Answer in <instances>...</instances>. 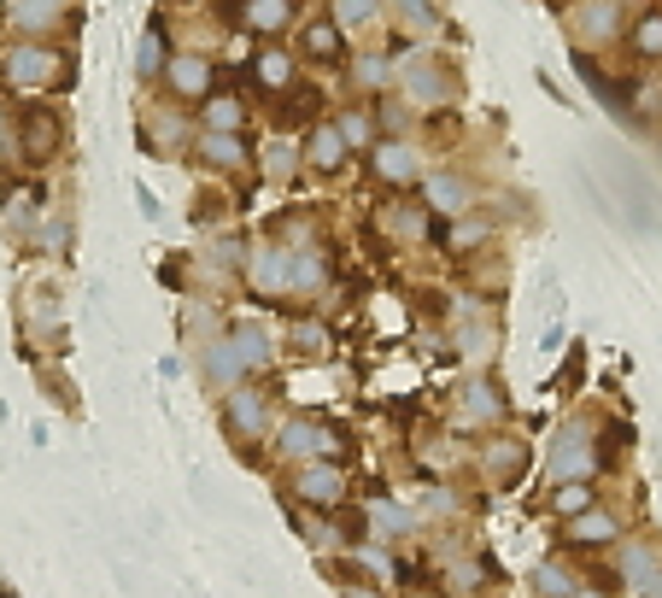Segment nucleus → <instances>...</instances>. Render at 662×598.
Masks as SVG:
<instances>
[{
  "instance_id": "nucleus-1",
  "label": "nucleus",
  "mask_w": 662,
  "mask_h": 598,
  "mask_svg": "<svg viewBox=\"0 0 662 598\" xmlns=\"http://www.w3.org/2000/svg\"><path fill=\"white\" fill-rule=\"evenodd\" d=\"M0 77L12 89H65L71 82V53L53 48V41H12L7 59H0Z\"/></svg>"
},
{
  "instance_id": "nucleus-2",
  "label": "nucleus",
  "mask_w": 662,
  "mask_h": 598,
  "mask_svg": "<svg viewBox=\"0 0 662 598\" xmlns=\"http://www.w3.org/2000/svg\"><path fill=\"white\" fill-rule=\"evenodd\" d=\"M399 82H405V94L417 100V107H446V100H458V71H451L446 59H428V53L399 65Z\"/></svg>"
},
{
  "instance_id": "nucleus-3",
  "label": "nucleus",
  "mask_w": 662,
  "mask_h": 598,
  "mask_svg": "<svg viewBox=\"0 0 662 598\" xmlns=\"http://www.w3.org/2000/svg\"><path fill=\"white\" fill-rule=\"evenodd\" d=\"M569 36L581 41V48H610V41L622 36V7H615V0H574Z\"/></svg>"
},
{
  "instance_id": "nucleus-4",
  "label": "nucleus",
  "mask_w": 662,
  "mask_h": 598,
  "mask_svg": "<svg viewBox=\"0 0 662 598\" xmlns=\"http://www.w3.org/2000/svg\"><path fill=\"white\" fill-rule=\"evenodd\" d=\"M164 89H171L176 100H205V94L217 89L212 53H176L171 65H164Z\"/></svg>"
},
{
  "instance_id": "nucleus-5",
  "label": "nucleus",
  "mask_w": 662,
  "mask_h": 598,
  "mask_svg": "<svg viewBox=\"0 0 662 598\" xmlns=\"http://www.w3.org/2000/svg\"><path fill=\"white\" fill-rule=\"evenodd\" d=\"M335 428H328L323 417H294L282 428V452L287 458H299V464H312V458H328V452H335Z\"/></svg>"
},
{
  "instance_id": "nucleus-6",
  "label": "nucleus",
  "mask_w": 662,
  "mask_h": 598,
  "mask_svg": "<svg viewBox=\"0 0 662 598\" xmlns=\"http://www.w3.org/2000/svg\"><path fill=\"white\" fill-rule=\"evenodd\" d=\"M223 423H230V435L246 446V440H258L264 435V423H271V411H264V394H253V387H235L230 405H223Z\"/></svg>"
},
{
  "instance_id": "nucleus-7",
  "label": "nucleus",
  "mask_w": 662,
  "mask_h": 598,
  "mask_svg": "<svg viewBox=\"0 0 662 598\" xmlns=\"http://www.w3.org/2000/svg\"><path fill=\"white\" fill-rule=\"evenodd\" d=\"M59 141H65V123H59V112H30L24 130H18V148H24L30 164H48L59 153Z\"/></svg>"
},
{
  "instance_id": "nucleus-8",
  "label": "nucleus",
  "mask_w": 662,
  "mask_h": 598,
  "mask_svg": "<svg viewBox=\"0 0 662 598\" xmlns=\"http://www.w3.org/2000/svg\"><path fill=\"white\" fill-rule=\"evenodd\" d=\"M189 118L171 112V107H153L147 118H141V141H147L153 153H176V148H189Z\"/></svg>"
},
{
  "instance_id": "nucleus-9",
  "label": "nucleus",
  "mask_w": 662,
  "mask_h": 598,
  "mask_svg": "<svg viewBox=\"0 0 662 598\" xmlns=\"http://www.w3.org/2000/svg\"><path fill=\"white\" fill-rule=\"evenodd\" d=\"M241 24L253 30V36H282V30L299 24V0H246Z\"/></svg>"
},
{
  "instance_id": "nucleus-10",
  "label": "nucleus",
  "mask_w": 662,
  "mask_h": 598,
  "mask_svg": "<svg viewBox=\"0 0 662 598\" xmlns=\"http://www.w3.org/2000/svg\"><path fill=\"white\" fill-rule=\"evenodd\" d=\"M346 135L335 130V118H328V123H312V135H305V164H312V171H340V164H346Z\"/></svg>"
},
{
  "instance_id": "nucleus-11",
  "label": "nucleus",
  "mask_w": 662,
  "mask_h": 598,
  "mask_svg": "<svg viewBox=\"0 0 662 598\" xmlns=\"http://www.w3.org/2000/svg\"><path fill=\"white\" fill-rule=\"evenodd\" d=\"M428 205H434V212H446V217H464L475 205V182L458 176V171H434L428 176Z\"/></svg>"
},
{
  "instance_id": "nucleus-12",
  "label": "nucleus",
  "mask_w": 662,
  "mask_h": 598,
  "mask_svg": "<svg viewBox=\"0 0 662 598\" xmlns=\"http://www.w3.org/2000/svg\"><path fill=\"white\" fill-rule=\"evenodd\" d=\"M253 82L264 94H287L299 82V59L287 53V48H264L258 59H253Z\"/></svg>"
},
{
  "instance_id": "nucleus-13",
  "label": "nucleus",
  "mask_w": 662,
  "mask_h": 598,
  "mask_svg": "<svg viewBox=\"0 0 662 598\" xmlns=\"http://www.w3.org/2000/svg\"><path fill=\"white\" fill-rule=\"evenodd\" d=\"M194 153L212 164V171H241V164L253 159L241 135H223V130H200V135H194Z\"/></svg>"
},
{
  "instance_id": "nucleus-14",
  "label": "nucleus",
  "mask_w": 662,
  "mask_h": 598,
  "mask_svg": "<svg viewBox=\"0 0 662 598\" xmlns=\"http://www.w3.org/2000/svg\"><path fill=\"white\" fill-rule=\"evenodd\" d=\"M376 176L381 182H417L422 176V153L410 148V141L393 135V141H381V148H376Z\"/></svg>"
},
{
  "instance_id": "nucleus-15",
  "label": "nucleus",
  "mask_w": 662,
  "mask_h": 598,
  "mask_svg": "<svg viewBox=\"0 0 662 598\" xmlns=\"http://www.w3.org/2000/svg\"><path fill=\"white\" fill-rule=\"evenodd\" d=\"M340 493H346V476H340V469H335V464H323V458H312V464H305V469H299V499H312V505H335V499H340Z\"/></svg>"
},
{
  "instance_id": "nucleus-16",
  "label": "nucleus",
  "mask_w": 662,
  "mask_h": 598,
  "mask_svg": "<svg viewBox=\"0 0 662 598\" xmlns=\"http://www.w3.org/2000/svg\"><path fill=\"white\" fill-rule=\"evenodd\" d=\"M328 282V264L317 246H294L287 253V294H317V287Z\"/></svg>"
},
{
  "instance_id": "nucleus-17",
  "label": "nucleus",
  "mask_w": 662,
  "mask_h": 598,
  "mask_svg": "<svg viewBox=\"0 0 662 598\" xmlns=\"http://www.w3.org/2000/svg\"><path fill=\"white\" fill-rule=\"evenodd\" d=\"M587 464H592V435H587V423H569L563 435H557L551 469L557 476H574V469H587Z\"/></svg>"
},
{
  "instance_id": "nucleus-18",
  "label": "nucleus",
  "mask_w": 662,
  "mask_h": 598,
  "mask_svg": "<svg viewBox=\"0 0 662 598\" xmlns=\"http://www.w3.org/2000/svg\"><path fill=\"white\" fill-rule=\"evenodd\" d=\"M205 130H223V135H241L246 130V100L241 94H205Z\"/></svg>"
},
{
  "instance_id": "nucleus-19",
  "label": "nucleus",
  "mask_w": 662,
  "mask_h": 598,
  "mask_svg": "<svg viewBox=\"0 0 662 598\" xmlns=\"http://www.w3.org/2000/svg\"><path fill=\"white\" fill-rule=\"evenodd\" d=\"M253 287H271V294H287V246H258L253 253Z\"/></svg>"
},
{
  "instance_id": "nucleus-20",
  "label": "nucleus",
  "mask_w": 662,
  "mask_h": 598,
  "mask_svg": "<svg viewBox=\"0 0 662 598\" xmlns=\"http://www.w3.org/2000/svg\"><path fill=\"white\" fill-rule=\"evenodd\" d=\"M381 230L393 241H422L428 235V212H417V205H387L381 212Z\"/></svg>"
},
{
  "instance_id": "nucleus-21",
  "label": "nucleus",
  "mask_w": 662,
  "mask_h": 598,
  "mask_svg": "<svg viewBox=\"0 0 662 598\" xmlns=\"http://www.w3.org/2000/svg\"><path fill=\"white\" fill-rule=\"evenodd\" d=\"M464 417H469V423H475V417H481V423L505 417V399H499V387H492V382H469V387H464Z\"/></svg>"
},
{
  "instance_id": "nucleus-22",
  "label": "nucleus",
  "mask_w": 662,
  "mask_h": 598,
  "mask_svg": "<svg viewBox=\"0 0 662 598\" xmlns=\"http://www.w3.org/2000/svg\"><path fill=\"white\" fill-rule=\"evenodd\" d=\"M164 65H171V53H164V30L153 24L147 36H141V53H135V71H141V77H147V82H153V77H164Z\"/></svg>"
},
{
  "instance_id": "nucleus-23",
  "label": "nucleus",
  "mask_w": 662,
  "mask_h": 598,
  "mask_svg": "<svg viewBox=\"0 0 662 598\" xmlns=\"http://www.w3.org/2000/svg\"><path fill=\"white\" fill-rule=\"evenodd\" d=\"M376 123H381V118H369L364 107H346V112L335 118V130L346 135V148H364V141H376Z\"/></svg>"
},
{
  "instance_id": "nucleus-24",
  "label": "nucleus",
  "mask_w": 662,
  "mask_h": 598,
  "mask_svg": "<svg viewBox=\"0 0 662 598\" xmlns=\"http://www.w3.org/2000/svg\"><path fill=\"white\" fill-rule=\"evenodd\" d=\"M381 7H387V0H335V24L364 30V24H376V18H381Z\"/></svg>"
},
{
  "instance_id": "nucleus-25",
  "label": "nucleus",
  "mask_w": 662,
  "mask_h": 598,
  "mask_svg": "<svg viewBox=\"0 0 662 598\" xmlns=\"http://www.w3.org/2000/svg\"><path fill=\"white\" fill-rule=\"evenodd\" d=\"M305 53H312V59H335L340 53V24H335V18H317V24L305 30Z\"/></svg>"
},
{
  "instance_id": "nucleus-26",
  "label": "nucleus",
  "mask_w": 662,
  "mask_h": 598,
  "mask_svg": "<svg viewBox=\"0 0 662 598\" xmlns=\"http://www.w3.org/2000/svg\"><path fill=\"white\" fill-rule=\"evenodd\" d=\"M205 369H212V376H217V382H235V376H241V369H246L230 335H223V341H212V353H205Z\"/></svg>"
},
{
  "instance_id": "nucleus-27",
  "label": "nucleus",
  "mask_w": 662,
  "mask_h": 598,
  "mask_svg": "<svg viewBox=\"0 0 662 598\" xmlns=\"http://www.w3.org/2000/svg\"><path fill=\"white\" fill-rule=\"evenodd\" d=\"M352 82H358V89H387V82H393V65H387V59H376V53H369V59H358V71H352Z\"/></svg>"
},
{
  "instance_id": "nucleus-28",
  "label": "nucleus",
  "mask_w": 662,
  "mask_h": 598,
  "mask_svg": "<svg viewBox=\"0 0 662 598\" xmlns=\"http://www.w3.org/2000/svg\"><path fill=\"white\" fill-rule=\"evenodd\" d=\"M610 534H615V523L604 517V510H592V517H581V523H574V540H587V546L610 540Z\"/></svg>"
},
{
  "instance_id": "nucleus-29",
  "label": "nucleus",
  "mask_w": 662,
  "mask_h": 598,
  "mask_svg": "<svg viewBox=\"0 0 662 598\" xmlns=\"http://www.w3.org/2000/svg\"><path fill=\"white\" fill-rule=\"evenodd\" d=\"M399 12H405L410 30H440V12H434L428 0H399Z\"/></svg>"
},
{
  "instance_id": "nucleus-30",
  "label": "nucleus",
  "mask_w": 662,
  "mask_h": 598,
  "mask_svg": "<svg viewBox=\"0 0 662 598\" xmlns=\"http://www.w3.org/2000/svg\"><path fill=\"white\" fill-rule=\"evenodd\" d=\"M492 235V223L487 217H464L458 223V235H451V246H475V241H487Z\"/></svg>"
},
{
  "instance_id": "nucleus-31",
  "label": "nucleus",
  "mask_w": 662,
  "mask_h": 598,
  "mask_svg": "<svg viewBox=\"0 0 662 598\" xmlns=\"http://www.w3.org/2000/svg\"><path fill=\"white\" fill-rule=\"evenodd\" d=\"M639 48H645V53H662V18H656V12L645 18V24H639Z\"/></svg>"
},
{
  "instance_id": "nucleus-32",
  "label": "nucleus",
  "mask_w": 662,
  "mask_h": 598,
  "mask_svg": "<svg viewBox=\"0 0 662 598\" xmlns=\"http://www.w3.org/2000/svg\"><path fill=\"white\" fill-rule=\"evenodd\" d=\"M264 159H271V164H264V171H271V176H287V171H294V153H287V148H271Z\"/></svg>"
},
{
  "instance_id": "nucleus-33",
  "label": "nucleus",
  "mask_w": 662,
  "mask_h": 598,
  "mask_svg": "<svg viewBox=\"0 0 662 598\" xmlns=\"http://www.w3.org/2000/svg\"><path fill=\"white\" fill-rule=\"evenodd\" d=\"M557 505H563V510H587V505H592V493H587V487H569Z\"/></svg>"
},
{
  "instance_id": "nucleus-34",
  "label": "nucleus",
  "mask_w": 662,
  "mask_h": 598,
  "mask_svg": "<svg viewBox=\"0 0 662 598\" xmlns=\"http://www.w3.org/2000/svg\"><path fill=\"white\" fill-rule=\"evenodd\" d=\"M294 341L305 346V353H317V346H323V328H312V323H305V328H299V335H294Z\"/></svg>"
},
{
  "instance_id": "nucleus-35",
  "label": "nucleus",
  "mask_w": 662,
  "mask_h": 598,
  "mask_svg": "<svg viewBox=\"0 0 662 598\" xmlns=\"http://www.w3.org/2000/svg\"><path fill=\"white\" fill-rule=\"evenodd\" d=\"M7 141H12V123H7V112H0V148H7Z\"/></svg>"
},
{
  "instance_id": "nucleus-36",
  "label": "nucleus",
  "mask_w": 662,
  "mask_h": 598,
  "mask_svg": "<svg viewBox=\"0 0 662 598\" xmlns=\"http://www.w3.org/2000/svg\"><path fill=\"white\" fill-rule=\"evenodd\" d=\"M0 205H12V182L7 176H0Z\"/></svg>"
}]
</instances>
